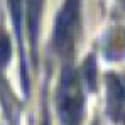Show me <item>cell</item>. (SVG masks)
Masks as SVG:
<instances>
[{"label":"cell","mask_w":125,"mask_h":125,"mask_svg":"<svg viewBox=\"0 0 125 125\" xmlns=\"http://www.w3.org/2000/svg\"><path fill=\"white\" fill-rule=\"evenodd\" d=\"M81 0H66L58 14L52 34V46L59 56L73 52L81 24Z\"/></svg>","instance_id":"6da1fadb"},{"label":"cell","mask_w":125,"mask_h":125,"mask_svg":"<svg viewBox=\"0 0 125 125\" xmlns=\"http://www.w3.org/2000/svg\"><path fill=\"white\" fill-rule=\"evenodd\" d=\"M58 113L62 125H80L83 113V93L73 69H64L58 88Z\"/></svg>","instance_id":"7a4b0ae2"},{"label":"cell","mask_w":125,"mask_h":125,"mask_svg":"<svg viewBox=\"0 0 125 125\" xmlns=\"http://www.w3.org/2000/svg\"><path fill=\"white\" fill-rule=\"evenodd\" d=\"M125 88L117 76L108 78V112L113 120H120L124 115Z\"/></svg>","instance_id":"3957f363"},{"label":"cell","mask_w":125,"mask_h":125,"mask_svg":"<svg viewBox=\"0 0 125 125\" xmlns=\"http://www.w3.org/2000/svg\"><path fill=\"white\" fill-rule=\"evenodd\" d=\"M27 2V21H29V31L32 42L36 44L37 37V29H39V19H41V10H42V2L44 0H25Z\"/></svg>","instance_id":"277c9868"},{"label":"cell","mask_w":125,"mask_h":125,"mask_svg":"<svg viewBox=\"0 0 125 125\" xmlns=\"http://www.w3.org/2000/svg\"><path fill=\"white\" fill-rule=\"evenodd\" d=\"M83 71H84V80H86L88 86H90V88H95V80H96V64H95L93 56H90V58L84 61Z\"/></svg>","instance_id":"5b68a950"},{"label":"cell","mask_w":125,"mask_h":125,"mask_svg":"<svg viewBox=\"0 0 125 125\" xmlns=\"http://www.w3.org/2000/svg\"><path fill=\"white\" fill-rule=\"evenodd\" d=\"M10 59V41L0 31V68H3Z\"/></svg>","instance_id":"8992f818"},{"label":"cell","mask_w":125,"mask_h":125,"mask_svg":"<svg viewBox=\"0 0 125 125\" xmlns=\"http://www.w3.org/2000/svg\"><path fill=\"white\" fill-rule=\"evenodd\" d=\"M42 125H51V124H49V122H47V120H44V124H42Z\"/></svg>","instance_id":"52a82bcc"},{"label":"cell","mask_w":125,"mask_h":125,"mask_svg":"<svg viewBox=\"0 0 125 125\" xmlns=\"http://www.w3.org/2000/svg\"><path fill=\"white\" fill-rule=\"evenodd\" d=\"M122 2H124V5H125V0H122Z\"/></svg>","instance_id":"ba28073f"},{"label":"cell","mask_w":125,"mask_h":125,"mask_svg":"<svg viewBox=\"0 0 125 125\" xmlns=\"http://www.w3.org/2000/svg\"><path fill=\"white\" fill-rule=\"evenodd\" d=\"M93 125H96V124H93Z\"/></svg>","instance_id":"9c48e42d"}]
</instances>
